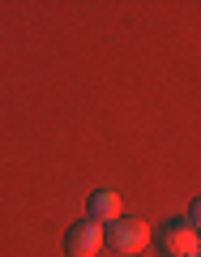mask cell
<instances>
[{
  "label": "cell",
  "mask_w": 201,
  "mask_h": 257,
  "mask_svg": "<svg viewBox=\"0 0 201 257\" xmlns=\"http://www.w3.org/2000/svg\"><path fill=\"white\" fill-rule=\"evenodd\" d=\"M103 244H111L116 253H141V248L150 244V223L146 219H124V214H120L116 223H107Z\"/></svg>",
  "instance_id": "cell-1"
},
{
  "label": "cell",
  "mask_w": 201,
  "mask_h": 257,
  "mask_svg": "<svg viewBox=\"0 0 201 257\" xmlns=\"http://www.w3.org/2000/svg\"><path fill=\"white\" fill-rule=\"evenodd\" d=\"M158 248H163V257H197L201 253V236L192 223H163L158 227Z\"/></svg>",
  "instance_id": "cell-2"
},
{
  "label": "cell",
  "mask_w": 201,
  "mask_h": 257,
  "mask_svg": "<svg viewBox=\"0 0 201 257\" xmlns=\"http://www.w3.org/2000/svg\"><path fill=\"white\" fill-rule=\"evenodd\" d=\"M99 253H103V227L90 219L73 223L64 236V257H99Z\"/></svg>",
  "instance_id": "cell-3"
},
{
  "label": "cell",
  "mask_w": 201,
  "mask_h": 257,
  "mask_svg": "<svg viewBox=\"0 0 201 257\" xmlns=\"http://www.w3.org/2000/svg\"><path fill=\"white\" fill-rule=\"evenodd\" d=\"M120 210H124V206H120V193H111V189H94L90 193V202H86V214H90V223H116L120 219Z\"/></svg>",
  "instance_id": "cell-4"
}]
</instances>
